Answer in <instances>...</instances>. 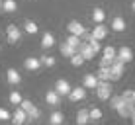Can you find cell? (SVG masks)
<instances>
[{
  "instance_id": "11",
  "label": "cell",
  "mask_w": 135,
  "mask_h": 125,
  "mask_svg": "<svg viewBox=\"0 0 135 125\" xmlns=\"http://www.w3.org/2000/svg\"><path fill=\"white\" fill-rule=\"evenodd\" d=\"M108 31H110L108 27H106L104 24H100V26H96L94 29H92V33H90V35H92V39H96V41H102V39L106 37V35H108Z\"/></svg>"
},
{
  "instance_id": "5",
  "label": "cell",
  "mask_w": 135,
  "mask_h": 125,
  "mask_svg": "<svg viewBox=\"0 0 135 125\" xmlns=\"http://www.w3.org/2000/svg\"><path fill=\"white\" fill-rule=\"evenodd\" d=\"M110 72H112V82L119 80V78L123 76V72H125V64L114 59V63H112V67H110Z\"/></svg>"
},
{
  "instance_id": "34",
  "label": "cell",
  "mask_w": 135,
  "mask_h": 125,
  "mask_svg": "<svg viewBox=\"0 0 135 125\" xmlns=\"http://www.w3.org/2000/svg\"><path fill=\"white\" fill-rule=\"evenodd\" d=\"M112 63H114L112 59H106V57H102V59H100V68H110V67H112Z\"/></svg>"
},
{
  "instance_id": "37",
  "label": "cell",
  "mask_w": 135,
  "mask_h": 125,
  "mask_svg": "<svg viewBox=\"0 0 135 125\" xmlns=\"http://www.w3.org/2000/svg\"><path fill=\"white\" fill-rule=\"evenodd\" d=\"M0 10H2V2H0Z\"/></svg>"
},
{
  "instance_id": "20",
  "label": "cell",
  "mask_w": 135,
  "mask_h": 125,
  "mask_svg": "<svg viewBox=\"0 0 135 125\" xmlns=\"http://www.w3.org/2000/svg\"><path fill=\"white\" fill-rule=\"evenodd\" d=\"M112 29L114 31H123L125 29V20L122 16H115L114 20H112Z\"/></svg>"
},
{
  "instance_id": "28",
  "label": "cell",
  "mask_w": 135,
  "mask_h": 125,
  "mask_svg": "<svg viewBox=\"0 0 135 125\" xmlns=\"http://www.w3.org/2000/svg\"><path fill=\"white\" fill-rule=\"evenodd\" d=\"M61 55H65V57L71 59L73 55H76V49H73V47H69L67 43H63V45H61Z\"/></svg>"
},
{
  "instance_id": "25",
  "label": "cell",
  "mask_w": 135,
  "mask_h": 125,
  "mask_svg": "<svg viewBox=\"0 0 135 125\" xmlns=\"http://www.w3.org/2000/svg\"><path fill=\"white\" fill-rule=\"evenodd\" d=\"M102 109L100 108H92V109H88V117H90V121H100L102 119Z\"/></svg>"
},
{
  "instance_id": "19",
  "label": "cell",
  "mask_w": 135,
  "mask_h": 125,
  "mask_svg": "<svg viewBox=\"0 0 135 125\" xmlns=\"http://www.w3.org/2000/svg\"><path fill=\"white\" fill-rule=\"evenodd\" d=\"M6 78H8V82H10V84H18V82L22 80L20 72H18L16 68H8V72H6Z\"/></svg>"
},
{
  "instance_id": "6",
  "label": "cell",
  "mask_w": 135,
  "mask_h": 125,
  "mask_svg": "<svg viewBox=\"0 0 135 125\" xmlns=\"http://www.w3.org/2000/svg\"><path fill=\"white\" fill-rule=\"evenodd\" d=\"M53 90L57 92L59 96H69L73 88H71V84H69V82L65 80V78H59V80L55 82V88H53Z\"/></svg>"
},
{
  "instance_id": "16",
  "label": "cell",
  "mask_w": 135,
  "mask_h": 125,
  "mask_svg": "<svg viewBox=\"0 0 135 125\" xmlns=\"http://www.w3.org/2000/svg\"><path fill=\"white\" fill-rule=\"evenodd\" d=\"M63 121H65V115H63V112H59V109H55V112L49 115V125H63Z\"/></svg>"
},
{
  "instance_id": "36",
  "label": "cell",
  "mask_w": 135,
  "mask_h": 125,
  "mask_svg": "<svg viewBox=\"0 0 135 125\" xmlns=\"http://www.w3.org/2000/svg\"><path fill=\"white\" fill-rule=\"evenodd\" d=\"M133 104H135V90H133Z\"/></svg>"
},
{
  "instance_id": "14",
  "label": "cell",
  "mask_w": 135,
  "mask_h": 125,
  "mask_svg": "<svg viewBox=\"0 0 135 125\" xmlns=\"http://www.w3.org/2000/svg\"><path fill=\"white\" fill-rule=\"evenodd\" d=\"M45 102H47L49 106H59V104H61V96H59L55 90H47V94H45Z\"/></svg>"
},
{
  "instance_id": "24",
  "label": "cell",
  "mask_w": 135,
  "mask_h": 125,
  "mask_svg": "<svg viewBox=\"0 0 135 125\" xmlns=\"http://www.w3.org/2000/svg\"><path fill=\"white\" fill-rule=\"evenodd\" d=\"M8 100H10V104H12V106H20L24 98H22V94H20L18 90H12V92H10V96H8Z\"/></svg>"
},
{
  "instance_id": "31",
  "label": "cell",
  "mask_w": 135,
  "mask_h": 125,
  "mask_svg": "<svg viewBox=\"0 0 135 125\" xmlns=\"http://www.w3.org/2000/svg\"><path fill=\"white\" fill-rule=\"evenodd\" d=\"M122 104H123L122 96H112V98H110V108H112V109H118Z\"/></svg>"
},
{
  "instance_id": "27",
  "label": "cell",
  "mask_w": 135,
  "mask_h": 125,
  "mask_svg": "<svg viewBox=\"0 0 135 125\" xmlns=\"http://www.w3.org/2000/svg\"><path fill=\"white\" fill-rule=\"evenodd\" d=\"M39 63L43 64V67H55V57H51V55H43V57H39Z\"/></svg>"
},
{
  "instance_id": "1",
  "label": "cell",
  "mask_w": 135,
  "mask_h": 125,
  "mask_svg": "<svg viewBox=\"0 0 135 125\" xmlns=\"http://www.w3.org/2000/svg\"><path fill=\"white\" fill-rule=\"evenodd\" d=\"M20 109H22V112H26L27 121H31V119H39V117H41V112L37 109V106H33L30 100H22Z\"/></svg>"
},
{
  "instance_id": "8",
  "label": "cell",
  "mask_w": 135,
  "mask_h": 125,
  "mask_svg": "<svg viewBox=\"0 0 135 125\" xmlns=\"http://www.w3.org/2000/svg\"><path fill=\"white\" fill-rule=\"evenodd\" d=\"M115 112L122 115V117H131V115L135 113V104H133V102H123Z\"/></svg>"
},
{
  "instance_id": "17",
  "label": "cell",
  "mask_w": 135,
  "mask_h": 125,
  "mask_svg": "<svg viewBox=\"0 0 135 125\" xmlns=\"http://www.w3.org/2000/svg\"><path fill=\"white\" fill-rule=\"evenodd\" d=\"M96 78H98V82H112V72H110V68H98Z\"/></svg>"
},
{
  "instance_id": "13",
  "label": "cell",
  "mask_w": 135,
  "mask_h": 125,
  "mask_svg": "<svg viewBox=\"0 0 135 125\" xmlns=\"http://www.w3.org/2000/svg\"><path fill=\"white\" fill-rule=\"evenodd\" d=\"M26 121H27L26 112H22L20 108H16V112H14V115H12V123L14 125H24Z\"/></svg>"
},
{
  "instance_id": "9",
  "label": "cell",
  "mask_w": 135,
  "mask_h": 125,
  "mask_svg": "<svg viewBox=\"0 0 135 125\" xmlns=\"http://www.w3.org/2000/svg\"><path fill=\"white\" fill-rule=\"evenodd\" d=\"M6 35H8V41H10V43H18L20 37H22V31H20V27H16L14 24H10L6 27Z\"/></svg>"
},
{
  "instance_id": "12",
  "label": "cell",
  "mask_w": 135,
  "mask_h": 125,
  "mask_svg": "<svg viewBox=\"0 0 135 125\" xmlns=\"http://www.w3.org/2000/svg\"><path fill=\"white\" fill-rule=\"evenodd\" d=\"M84 98H86V90L82 86L73 88L71 94H69V100H73V102H80V100H84Z\"/></svg>"
},
{
  "instance_id": "22",
  "label": "cell",
  "mask_w": 135,
  "mask_h": 125,
  "mask_svg": "<svg viewBox=\"0 0 135 125\" xmlns=\"http://www.w3.org/2000/svg\"><path fill=\"white\" fill-rule=\"evenodd\" d=\"M16 8H18L16 0H2V12L12 14V12H16Z\"/></svg>"
},
{
  "instance_id": "7",
  "label": "cell",
  "mask_w": 135,
  "mask_h": 125,
  "mask_svg": "<svg viewBox=\"0 0 135 125\" xmlns=\"http://www.w3.org/2000/svg\"><path fill=\"white\" fill-rule=\"evenodd\" d=\"M96 86H98V78H96L94 72L84 74V78H82V88H84V90H96Z\"/></svg>"
},
{
  "instance_id": "4",
  "label": "cell",
  "mask_w": 135,
  "mask_h": 125,
  "mask_svg": "<svg viewBox=\"0 0 135 125\" xmlns=\"http://www.w3.org/2000/svg\"><path fill=\"white\" fill-rule=\"evenodd\" d=\"M115 61H119V63H131L133 61V51L129 49V47H125V45H122V47L118 49V53H115Z\"/></svg>"
},
{
  "instance_id": "15",
  "label": "cell",
  "mask_w": 135,
  "mask_h": 125,
  "mask_svg": "<svg viewBox=\"0 0 135 125\" xmlns=\"http://www.w3.org/2000/svg\"><path fill=\"white\" fill-rule=\"evenodd\" d=\"M53 45H55V35L49 33V31H45L43 37H41V47L43 49H51Z\"/></svg>"
},
{
  "instance_id": "10",
  "label": "cell",
  "mask_w": 135,
  "mask_h": 125,
  "mask_svg": "<svg viewBox=\"0 0 135 125\" xmlns=\"http://www.w3.org/2000/svg\"><path fill=\"white\" fill-rule=\"evenodd\" d=\"M78 55H80L84 61H92V59L96 57V53L92 51L90 47H88V43H80V47H78V51H76Z\"/></svg>"
},
{
  "instance_id": "32",
  "label": "cell",
  "mask_w": 135,
  "mask_h": 125,
  "mask_svg": "<svg viewBox=\"0 0 135 125\" xmlns=\"http://www.w3.org/2000/svg\"><path fill=\"white\" fill-rule=\"evenodd\" d=\"M71 64H73V67H82V64H84V59L76 53V55H73V57H71Z\"/></svg>"
},
{
  "instance_id": "30",
  "label": "cell",
  "mask_w": 135,
  "mask_h": 125,
  "mask_svg": "<svg viewBox=\"0 0 135 125\" xmlns=\"http://www.w3.org/2000/svg\"><path fill=\"white\" fill-rule=\"evenodd\" d=\"M115 53H118V49L112 47V45L104 47V57H106V59H112V61H114V59H115Z\"/></svg>"
},
{
  "instance_id": "26",
  "label": "cell",
  "mask_w": 135,
  "mask_h": 125,
  "mask_svg": "<svg viewBox=\"0 0 135 125\" xmlns=\"http://www.w3.org/2000/svg\"><path fill=\"white\" fill-rule=\"evenodd\" d=\"M65 43H67L69 47H73V49H76V51H78V47H80V43H82V41H80V37H74V35H69Z\"/></svg>"
},
{
  "instance_id": "33",
  "label": "cell",
  "mask_w": 135,
  "mask_h": 125,
  "mask_svg": "<svg viewBox=\"0 0 135 125\" xmlns=\"http://www.w3.org/2000/svg\"><path fill=\"white\" fill-rule=\"evenodd\" d=\"M12 115H10V112L8 109H4V108H0V121H8Z\"/></svg>"
},
{
  "instance_id": "21",
  "label": "cell",
  "mask_w": 135,
  "mask_h": 125,
  "mask_svg": "<svg viewBox=\"0 0 135 125\" xmlns=\"http://www.w3.org/2000/svg\"><path fill=\"white\" fill-rule=\"evenodd\" d=\"M24 67L27 68V71H37V68L41 67V63H39V59H33V57H27L26 61H24Z\"/></svg>"
},
{
  "instance_id": "18",
  "label": "cell",
  "mask_w": 135,
  "mask_h": 125,
  "mask_svg": "<svg viewBox=\"0 0 135 125\" xmlns=\"http://www.w3.org/2000/svg\"><path fill=\"white\" fill-rule=\"evenodd\" d=\"M92 20L96 22V26L104 24V20H106V12L102 10V8H94V12H92Z\"/></svg>"
},
{
  "instance_id": "3",
  "label": "cell",
  "mask_w": 135,
  "mask_h": 125,
  "mask_svg": "<svg viewBox=\"0 0 135 125\" xmlns=\"http://www.w3.org/2000/svg\"><path fill=\"white\" fill-rule=\"evenodd\" d=\"M67 29H69V35H74V37H82V35L86 33L84 26H82L78 20H71L69 26H67Z\"/></svg>"
},
{
  "instance_id": "2",
  "label": "cell",
  "mask_w": 135,
  "mask_h": 125,
  "mask_svg": "<svg viewBox=\"0 0 135 125\" xmlns=\"http://www.w3.org/2000/svg\"><path fill=\"white\" fill-rule=\"evenodd\" d=\"M96 96H98V100H110L112 98V84L110 82H98V86H96Z\"/></svg>"
},
{
  "instance_id": "23",
  "label": "cell",
  "mask_w": 135,
  "mask_h": 125,
  "mask_svg": "<svg viewBox=\"0 0 135 125\" xmlns=\"http://www.w3.org/2000/svg\"><path fill=\"white\" fill-rule=\"evenodd\" d=\"M88 121H90V117H88V109H78V113H76V123H78V125H86Z\"/></svg>"
},
{
  "instance_id": "35",
  "label": "cell",
  "mask_w": 135,
  "mask_h": 125,
  "mask_svg": "<svg viewBox=\"0 0 135 125\" xmlns=\"http://www.w3.org/2000/svg\"><path fill=\"white\" fill-rule=\"evenodd\" d=\"M131 10L135 12V0H133V2H131Z\"/></svg>"
},
{
  "instance_id": "29",
  "label": "cell",
  "mask_w": 135,
  "mask_h": 125,
  "mask_svg": "<svg viewBox=\"0 0 135 125\" xmlns=\"http://www.w3.org/2000/svg\"><path fill=\"white\" fill-rule=\"evenodd\" d=\"M24 29L27 31V33H31V35H33V33H37V29H39V27H37V24H35V22L27 20V22H26V26H24Z\"/></svg>"
}]
</instances>
